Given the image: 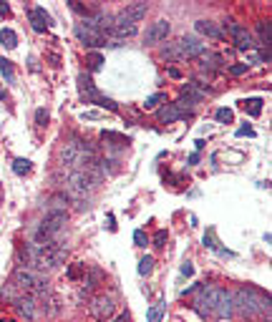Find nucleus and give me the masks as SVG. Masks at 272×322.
<instances>
[{
  "label": "nucleus",
  "mask_w": 272,
  "mask_h": 322,
  "mask_svg": "<svg viewBox=\"0 0 272 322\" xmlns=\"http://www.w3.org/2000/svg\"><path fill=\"white\" fill-rule=\"evenodd\" d=\"M232 307H234L237 312L252 317V315H257V312H270V297L260 295V292L252 290V287H242V290H237V295L232 297Z\"/></svg>",
  "instance_id": "obj_1"
},
{
  "label": "nucleus",
  "mask_w": 272,
  "mask_h": 322,
  "mask_svg": "<svg viewBox=\"0 0 272 322\" xmlns=\"http://www.w3.org/2000/svg\"><path fill=\"white\" fill-rule=\"evenodd\" d=\"M78 91H81V98H83L86 103H98V106H104V109H109V111H119V106H116L111 98H106V96H101V93L96 91V86H93V81H91L88 73H78Z\"/></svg>",
  "instance_id": "obj_2"
},
{
  "label": "nucleus",
  "mask_w": 272,
  "mask_h": 322,
  "mask_svg": "<svg viewBox=\"0 0 272 322\" xmlns=\"http://www.w3.org/2000/svg\"><path fill=\"white\" fill-rule=\"evenodd\" d=\"M76 38H78L86 48H104V46H106V33L96 30V28L88 25L86 20L76 25Z\"/></svg>",
  "instance_id": "obj_3"
},
{
  "label": "nucleus",
  "mask_w": 272,
  "mask_h": 322,
  "mask_svg": "<svg viewBox=\"0 0 272 322\" xmlns=\"http://www.w3.org/2000/svg\"><path fill=\"white\" fill-rule=\"evenodd\" d=\"M98 184L86 174V171H71L66 176V189L73 196H86V194L91 192V189H96Z\"/></svg>",
  "instance_id": "obj_4"
},
{
  "label": "nucleus",
  "mask_w": 272,
  "mask_h": 322,
  "mask_svg": "<svg viewBox=\"0 0 272 322\" xmlns=\"http://www.w3.org/2000/svg\"><path fill=\"white\" fill-rule=\"evenodd\" d=\"M91 315L101 322L114 320V315H116V302H114V297H106V295L93 297V300H91Z\"/></svg>",
  "instance_id": "obj_5"
},
{
  "label": "nucleus",
  "mask_w": 272,
  "mask_h": 322,
  "mask_svg": "<svg viewBox=\"0 0 272 322\" xmlns=\"http://www.w3.org/2000/svg\"><path fill=\"white\" fill-rule=\"evenodd\" d=\"M204 96H207V88H199L194 81H189V83L182 88V96H179V103H177V106H179V109H189V111H192L197 103H202Z\"/></svg>",
  "instance_id": "obj_6"
},
{
  "label": "nucleus",
  "mask_w": 272,
  "mask_h": 322,
  "mask_svg": "<svg viewBox=\"0 0 272 322\" xmlns=\"http://www.w3.org/2000/svg\"><path fill=\"white\" fill-rule=\"evenodd\" d=\"M169 33H172L169 20H156V23H151V25L146 28V33H144V43H146V46L161 43V41H166V38H169Z\"/></svg>",
  "instance_id": "obj_7"
},
{
  "label": "nucleus",
  "mask_w": 272,
  "mask_h": 322,
  "mask_svg": "<svg viewBox=\"0 0 272 322\" xmlns=\"http://www.w3.org/2000/svg\"><path fill=\"white\" fill-rule=\"evenodd\" d=\"M179 51H182V58H199L204 53V43L197 35H184L179 41Z\"/></svg>",
  "instance_id": "obj_8"
},
{
  "label": "nucleus",
  "mask_w": 272,
  "mask_h": 322,
  "mask_svg": "<svg viewBox=\"0 0 272 322\" xmlns=\"http://www.w3.org/2000/svg\"><path fill=\"white\" fill-rule=\"evenodd\" d=\"M229 33H232V41H234V46L240 48V51H250L255 43H252V33L245 28V25H237V23H232L229 25Z\"/></svg>",
  "instance_id": "obj_9"
},
{
  "label": "nucleus",
  "mask_w": 272,
  "mask_h": 322,
  "mask_svg": "<svg viewBox=\"0 0 272 322\" xmlns=\"http://www.w3.org/2000/svg\"><path fill=\"white\" fill-rule=\"evenodd\" d=\"M28 18H30V25H33L36 33H46V30L51 28V15H48L43 8H33V10L28 13Z\"/></svg>",
  "instance_id": "obj_10"
},
{
  "label": "nucleus",
  "mask_w": 272,
  "mask_h": 322,
  "mask_svg": "<svg viewBox=\"0 0 272 322\" xmlns=\"http://www.w3.org/2000/svg\"><path fill=\"white\" fill-rule=\"evenodd\" d=\"M119 38H131V35H136V30H139V25L136 23H131V20H126V18H121V15H116L114 18V28H111Z\"/></svg>",
  "instance_id": "obj_11"
},
{
  "label": "nucleus",
  "mask_w": 272,
  "mask_h": 322,
  "mask_svg": "<svg viewBox=\"0 0 272 322\" xmlns=\"http://www.w3.org/2000/svg\"><path fill=\"white\" fill-rule=\"evenodd\" d=\"M159 121L161 124H174V121H179V119H184V111L177 106V103H166V106H161L159 109Z\"/></svg>",
  "instance_id": "obj_12"
},
{
  "label": "nucleus",
  "mask_w": 272,
  "mask_h": 322,
  "mask_svg": "<svg viewBox=\"0 0 272 322\" xmlns=\"http://www.w3.org/2000/svg\"><path fill=\"white\" fill-rule=\"evenodd\" d=\"M146 10H149V5H146V3H131V5H126L119 15H121V18H126V20H131V23H139L141 18H146Z\"/></svg>",
  "instance_id": "obj_13"
},
{
  "label": "nucleus",
  "mask_w": 272,
  "mask_h": 322,
  "mask_svg": "<svg viewBox=\"0 0 272 322\" xmlns=\"http://www.w3.org/2000/svg\"><path fill=\"white\" fill-rule=\"evenodd\" d=\"M15 307H18V312H20L25 320H33V317H36V300H33L30 295H20V297L15 300Z\"/></svg>",
  "instance_id": "obj_14"
},
{
  "label": "nucleus",
  "mask_w": 272,
  "mask_h": 322,
  "mask_svg": "<svg viewBox=\"0 0 272 322\" xmlns=\"http://www.w3.org/2000/svg\"><path fill=\"white\" fill-rule=\"evenodd\" d=\"M194 28H197L199 35H207V38H222V30H219L214 23H209V20H197Z\"/></svg>",
  "instance_id": "obj_15"
},
{
  "label": "nucleus",
  "mask_w": 272,
  "mask_h": 322,
  "mask_svg": "<svg viewBox=\"0 0 272 322\" xmlns=\"http://www.w3.org/2000/svg\"><path fill=\"white\" fill-rule=\"evenodd\" d=\"M232 295L224 290V295H222V300H219V307H217V312H214V317H229L232 315Z\"/></svg>",
  "instance_id": "obj_16"
},
{
  "label": "nucleus",
  "mask_w": 272,
  "mask_h": 322,
  "mask_svg": "<svg viewBox=\"0 0 272 322\" xmlns=\"http://www.w3.org/2000/svg\"><path fill=\"white\" fill-rule=\"evenodd\" d=\"M0 46H3V48H8V51H13V48L18 46V35H15V30L3 28V30H0Z\"/></svg>",
  "instance_id": "obj_17"
},
{
  "label": "nucleus",
  "mask_w": 272,
  "mask_h": 322,
  "mask_svg": "<svg viewBox=\"0 0 272 322\" xmlns=\"http://www.w3.org/2000/svg\"><path fill=\"white\" fill-rule=\"evenodd\" d=\"M242 111L250 114V116H260L262 114V101L260 98H247V101H242Z\"/></svg>",
  "instance_id": "obj_18"
},
{
  "label": "nucleus",
  "mask_w": 272,
  "mask_h": 322,
  "mask_svg": "<svg viewBox=\"0 0 272 322\" xmlns=\"http://www.w3.org/2000/svg\"><path fill=\"white\" fill-rule=\"evenodd\" d=\"M161 56H164L169 63H174V61H182V51H179V43H166V48L161 51Z\"/></svg>",
  "instance_id": "obj_19"
},
{
  "label": "nucleus",
  "mask_w": 272,
  "mask_h": 322,
  "mask_svg": "<svg viewBox=\"0 0 272 322\" xmlns=\"http://www.w3.org/2000/svg\"><path fill=\"white\" fill-rule=\"evenodd\" d=\"M204 247H209V249H214V252H219V255H229V257H232V252L222 249L219 242L214 239V229H207V234H204Z\"/></svg>",
  "instance_id": "obj_20"
},
{
  "label": "nucleus",
  "mask_w": 272,
  "mask_h": 322,
  "mask_svg": "<svg viewBox=\"0 0 272 322\" xmlns=\"http://www.w3.org/2000/svg\"><path fill=\"white\" fill-rule=\"evenodd\" d=\"M20 295H23V290H20L15 282H10V284H5V287H3V300H8V302H15Z\"/></svg>",
  "instance_id": "obj_21"
},
{
  "label": "nucleus",
  "mask_w": 272,
  "mask_h": 322,
  "mask_svg": "<svg viewBox=\"0 0 272 322\" xmlns=\"http://www.w3.org/2000/svg\"><path fill=\"white\" fill-rule=\"evenodd\" d=\"M199 61H202V68H219L222 65V58L217 53H202Z\"/></svg>",
  "instance_id": "obj_22"
},
{
  "label": "nucleus",
  "mask_w": 272,
  "mask_h": 322,
  "mask_svg": "<svg viewBox=\"0 0 272 322\" xmlns=\"http://www.w3.org/2000/svg\"><path fill=\"white\" fill-rule=\"evenodd\" d=\"M101 141H114L116 146H126V144H129V138H126V136L114 133V131H104V133H101Z\"/></svg>",
  "instance_id": "obj_23"
},
{
  "label": "nucleus",
  "mask_w": 272,
  "mask_h": 322,
  "mask_svg": "<svg viewBox=\"0 0 272 322\" xmlns=\"http://www.w3.org/2000/svg\"><path fill=\"white\" fill-rule=\"evenodd\" d=\"M0 70H3V78H5V83H13V81H15V73H13V61H8V58H0Z\"/></svg>",
  "instance_id": "obj_24"
},
{
  "label": "nucleus",
  "mask_w": 272,
  "mask_h": 322,
  "mask_svg": "<svg viewBox=\"0 0 272 322\" xmlns=\"http://www.w3.org/2000/svg\"><path fill=\"white\" fill-rule=\"evenodd\" d=\"M13 171H15L18 176H25V174L30 171V161H28V159H15V161H13Z\"/></svg>",
  "instance_id": "obj_25"
},
{
  "label": "nucleus",
  "mask_w": 272,
  "mask_h": 322,
  "mask_svg": "<svg viewBox=\"0 0 272 322\" xmlns=\"http://www.w3.org/2000/svg\"><path fill=\"white\" fill-rule=\"evenodd\" d=\"M260 46L262 48H270V23H260Z\"/></svg>",
  "instance_id": "obj_26"
},
{
  "label": "nucleus",
  "mask_w": 272,
  "mask_h": 322,
  "mask_svg": "<svg viewBox=\"0 0 272 322\" xmlns=\"http://www.w3.org/2000/svg\"><path fill=\"white\" fill-rule=\"evenodd\" d=\"M214 116H217L219 124H232V121H234V111H232V109H217Z\"/></svg>",
  "instance_id": "obj_27"
},
{
  "label": "nucleus",
  "mask_w": 272,
  "mask_h": 322,
  "mask_svg": "<svg viewBox=\"0 0 272 322\" xmlns=\"http://www.w3.org/2000/svg\"><path fill=\"white\" fill-rule=\"evenodd\" d=\"M164 305H154V307H149V312H146V317H149V322H161V317H164Z\"/></svg>",
  "instance_id": "obj_28"
},
{
  "label": "nucleus",
  "mask_w": 272,
  "mask_h": 322,
  "mask_svg": "<svg viewBox=\"0 0 272 322\" xmlns=\"http://www.w3.org/2000/svg\"><path fill=\"white\" fill-rule=\"evenodd\" d=\"M151 269H154V259H151V257H141V262H139V274H141V277H149V274H151Z\"/></svg>",
  "instance_id": "obj_29"
},
{
  "label": "nucleus",
  "mask_w": 272,
  "mask_h": 322,
  "mask_svg": "<svg viewBox=\"0 0 272 322\" xmlns=\"http://www.w3.org/2000/svg\"><path fill=\"white\" fill-rule=\"evenodd\" d=\"M161 101H164V93H154V96H149V98L144 101V109H146V111H151V109H156Z\"/></svg>",
  "instance_id": "obj_30"
},
{
  "label": "nucleus",
  "mask_w": 272,
  "mask_h": 322,
  "mask_svg": "<svg viewBox=\"0 0 272 322\" xmlns=\"http://www.w3.org/2000/svg\"><path fill=\"white\" fill-rule=\"evenodd\" d=\"M51 211H66V196L63 194L51 199Z\"/></svg>",
  "instance_id": "obj_31"
},
{
  "label": "nucleus",
  "mask_w": 272,
  "mask_h": 322,
  "mask_svg": "<svg viewBox=\"0 0 272 322\" xmlns=\"http://www.w3.org/2000/svg\"><path fill=\"white\" fill-rule=\"evenodd\" d=\"M104 65V56L101 53H88V68L91 70H98Z\"/></svg>",
  "instance_id": "obj_32"
},
{
  "label": "nucleus",
  "mask_w": 272,
  "mask_h": 322,
  "mask_svg": "<svg viewBox=\"0 0 272 322\" xmlns=\"http://www.w3.org/2000/svg\"><path fill=\"white\" fill-rule=\"evenodd\" d=\"M134 242H136V247H146L149 244V237H146L144 229H136L134 232Z\"/></svg>",
  "instance_id": "obj_33"
},
{
  "label": "nucleus",
  "mask_w": 272,
  "mask_h": 322,
  "mask_svg": "<svg viewBox=\"0 0 272 322\" xmlns=\"http://www.w3.org/2000/svg\"><path fill=\"white\" fill-rule=\"evenodd\" d=\"M36 124H38V126H46V124H48V111H46V109H38V111H36Z\"/></svg>",
  "instance_id": "obj_34"
},
{
  "label": "nucleus",
  "mask_w": 272,
  "mask_h": 322,
  "mask_svg": "<svg viewBox=\"0 0 272 322\" xmlns=\"http://www.w3.org/2000/svg\"><path fill=\"white\" fill-rule=\"evenodd\" d=\"M166 229H159L156 234H154V247H164V242H166Z\"/></svg>",
  "instance_id": "obj_35"
},
{
  "label": "nucleus",
  "mask_w": 272,
  "mask_h": 322,
  "mask_svg": "<svg viewBox=\"0 0 272 322\" xmlns=\"http://www.w3.org/2000/svg\"><path fill=\"white\" fill-rule=\"evenodd\" d=\"M83 269H86V264H73V267L68 269V277H71V279H78Z\"/></svg>",
  "instance_id": "obj_36"
},
{
  "label": "nucleus",
  "mask_w": 272,
  "mask_h": 322,
  "mask_svg": "<svg viewBox=\"0 0 272 322\" xmlns=\"http://www.w3.org/2000/svg\"><path fill=\"white\" fill-rule=\"evenodd\" d=\"M229 73H232V76H242V73H247V63L232 65V68H229Z\"/></svg>",
  "instance_id": "obj_37"
},
{
  "label": "nucleus",
  "mask_w": 272,
  "mask_h": 322,
  "mask_svg": "<svg viewBox=\"0 0 272 322\" xmlns=\"http://www.w3.org/2000/svg\"><path fill=\"white\" fill-rule=\"evenodd\" d=\"M182 274H184V277H192V274H194V267H192V262H184V264H182Z\"/></svg>",
  "instance_id": "obj_38"
},
{
  "label": "nucleus",
  "mask_w": 272,
  "mask_h": 322,
  "mask_svg": "<svg viewBox=\"0 0 272 322\" xmlns=\"http://www.w3.org/2000/svg\"><path fill=\"white\" fill-rule=\"evenodd\" d=\"M237 136H255V129L252 126H242V129H237Z\"/></svg>",
  "instance_id": "obj_39"
},
{
  "label": "nucleus",
  "mask_w": 272,
  "mask_h": 322,
  "mask_svg": "<svg viewBox=\"0 0 272 322\" xmlns=\"http://www.w3.org/2000/svg\"><path fill=\"white\" fill-rule=\"evenodd\" d=\"M0 15H3V18H8V15H10V5H8V3H3V0H0Z\"/></svg>",
  "instance_id": "obj_40"
},
{
  "label": "nucleus",
  "mask_w": 272,
  "mask_h": 322,
  "mask_svg": "<svg viewBox=\"0 0 272 322\" xmlns=\"http://www.w3.org/2000/svg\"><path fill=\"white\" fill-rule=\"evenodd\" d=\"M169 76H172V78H182V70H179V68H169Z\"/></svg>",
  "instance_id": "obj_41"
},
{
  "label": "nucleus",
  "mask_w": 272,
  "mask_h": 322,
  "mask_svg": "<svg viewBox=\"0 0 272 322\" xmlns=\"http://www.w3.org/2000/svg\"><path fill=\"white\" fill-rule=\"evenodd\" d=\"M106 222H109V229H111V232H116V224H114V214H109V217H106Z\"/></svg>",
  "instance_id": "obj_42"
},
{
  "label": "nucleus",
  "mask_w": 272,
  "mask_h": 322,
  "mask_svg": "<svg viewBox=\"0 0 272 322\" xmlns=\"http://www.w3.org/2000/svg\"><path fill=\"white\" fill-rule=\"evenodd\" d=\"M109 322H129V315H126V312H121L116 320H109Z\"/></svg>",
  "instance_id": "obj_43"
},
{
  "label": "nucleus",
  "mask_w": 272,
  "mask_h": 322,
  "mask_svg": "<svg viewBox=\"0 0 272 322\" xmlns=\"http://www.w3.org/2000/svg\"><path fill=\"white\" fill-rule=\"evenodd\" d=\"M189 164H199V154H192L189 156Z\"/></svg>",
  "instance_id": "obj_44"
},
{
  "label": "nucleus",
  "mask_w": 272,
  "mask_h": 322,
  "mask_svg": "<svg viewBox=\"0 0 272 322\" xmlns=\"http://www.w3.org/2000/svg\"><path fill=\"white\" fill-rule=\"evenodd\" d=\"M3 98H5V91H3V88H0V101H3Z\"/></svg>",
  "instance_id": "obj_45"
}]
</instances>
